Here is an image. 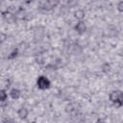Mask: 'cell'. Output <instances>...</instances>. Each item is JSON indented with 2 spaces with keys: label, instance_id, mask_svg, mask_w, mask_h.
<instances>
[{
  "label": "cell",
  "instance_id": "obj_1",
  "mask_svg": "<svg viewBox=\"0 0 123 123\" xmlns=\"http://www.w3.org/2000/svg\"><path fill=\"white\" fill-rule=\"evenodd\" d=\"M110 100H111L117 108L121 107L122 104H123V102H122V100H123L122 92H121L120 90H113V91H111V94H110Z\"/></svg>",
  "mask_w": 123,
  "mask_h": 123
},
{
  "label": "cell",
  "instance_id": "obj_2",
  "mask_svg": "<svg viewBox=\"0 0 123 123\" xmlns=\"http://www.w3.org/2000/svg\"><path fill=\"white\" fill-rule=\"evenodd\" d=\"M37 87L40 88V89H46L50 86V81L44 77V76H40L38 77L37 81Z\"/></svg>",
  "mask_w": 123,
  "mask_h": 123
},
{
  "label": "cell",
  "instance_id": "obj_3",
  "mask_svg": "<svg viewBox=\"0 0 123 123\" xmlns=\"http://www.w3.org/2000/svg\"><path fill=\"white\" fill-rule=\"evenodd\" d=\"M60 3V0H46L45 2V9L46 10H51L53 8H56Z\"/></svg>",
  "mask_w": 123,
  "mask_h": 123
},
{
  "label": "cell",
  "instance_id": "obj_4",
  "mask_svg": "<svg viewBox=\"0 0 123 123\" xmlns=\"http://www.w3.org/2000/svg\"><path fill=\"white\" fill-rule=\"evenodd\" d=\"M75 30H76L79 34H84V33L86 32V24L81 20V21L78 22L77 25L75 26Z\"/></svg>",
  "mask_w": 123,
  "mask_h": 123
},
{
  "label": "cell",
  "instance_id": "obj_5",
  "mask_svg": "<svg viewBox=\"0 0 123 123\" xmlns=\"http://www.w3.org/2000/svg\"><path fill=\"white\" fill-rule=\"evenodd\" d=\"M17 114H18V116H19L20 118L24 119V118H26L27 115H28V110H27L26 108H20V109L18 110V111H17Z\"/></svg>",
  "mask_w": 123,
  "mask_h": 123
},
{
  "label": "cell",
  "instance_id": "obj_6",
  "mask_svg": "<svg viewBox=\"0 0 123 123\" xmlns=\"http://www.w3.org/2000/svg\"><path fill=\"white\" fill-rule=\"evenodd\" d=\"M11 94V97L12 99H18L20 97V90H18L17 88H12L10 92Z\"/></svg>",
  "mask_w": 123,
  "mask_h": 123
},
{
  "label": "cell",
  "instance_id": "obj_7",
  "mask_svg": "<svg viewBox=\"0 0 123 123\" xmlns=\"http://www.w3.org/2000/svg\"><path fill=\"white\" fill-rule=\"evenodd\" d=\"M74 15H75V17H76L77 19L82 20V19H84V17H85V12H84L83 10H77V11L74 12Z\"/></svg>",
  "mask_w": 123,
  "mask_h": 123
},
{
  "label": "cell",
  "instance_id": "obj_8",
  "mask_svg": "<svg viewBox=\"0 0 123 123\" xmlns=\"http://www.w3.org/2000/svg\"><path fill=\"white\" fill-rule=\"evenodd\" d=\"M3 16H4V18H5L6 20H8V21H12V20L13 19V15H12L11 12H3Z\"/></svg>",
  "mask_w": 123,
  "mask_h": 123
},
{
  "label": "cell",
  "instance_id": "obj_9",
  "mask_svg": "<svg viewBox=\"0 0 123 123\" xmlns=\"http://www.w3.org/2000/svg\"><path fill=\"white\" fill-rule=\"evenodd\" d=\"M7 99V92L4 89H0V101H5Z\"/></svg>",
  "mask_w": 123,
  "mask_h": 123
},
{
  "label": "cell",
  "instance_id": "obj_10",
  "mask_svg": "<svg viewBox=\"0 0 123 123\" xmlns=\"http://www.w3.org/2000/svg\"><path fill=\"white\" fill-rule=\"evenodd\" d=\"M6 38H7V36H6V34H4V33L0 32V43L4 42V41L6 40Z\"/></svg>",
  "mask_w": 123,
  "mask_h": 123
},
{
  "label": "cell",
  "instance_id": "obj_11",
  "mask_svg": "<svg viewBox=\"0 0 123 123\" xmlns=\"http://www.w3.org/2000/svg\"><path fill=\"white\" fill-rule=\"evenodd\" d=\"M117 9L119 12H123V1H120L117 5Z\"/></svg>",
  "mask_w": 123,
  "mask_h": 123
},
{
  "label": "cell",
  "instance_id": "obj_12",
  "mask_svg": "<svg viewBox=\"0 0 123 123\" xmlns=\"http://www.w3.org/2000/svg\"><path fill=\"white\" fill-rule=\"evenodd\" d=\"M16 55H17V50H13V51L12 52V55L9 56V59H12V58L16 57Z\"/></svg>",
  "mask_w": 123,
  "mask_h": 123
},
{
  "label": "cell",
  "instance_id": "obj_13",
  "mask_svg": "<svg viewBox=\"0 0 123 123\" xmlns=\"http://www.w3.org/2000/svg\"><path fill=\"white\" fill-rule=\"evenodd\" d=\"M103 70H104L105 72H108V71L110 70V64H108V63H105V64L103 65Z\"/></svg>",
  "mask_w": 123,
  "mask_h": 123
}]
</instances>
